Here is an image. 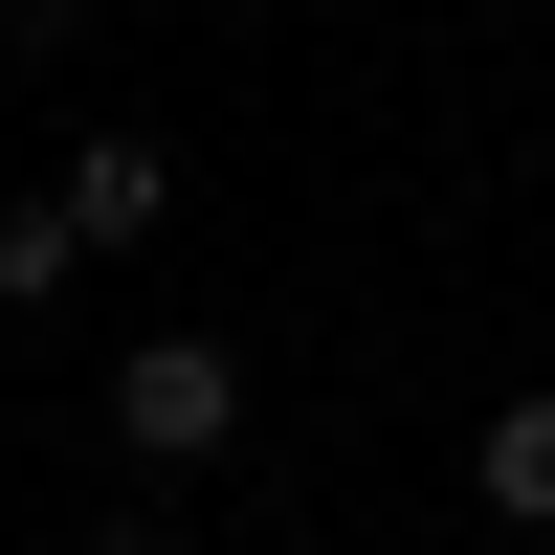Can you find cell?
Returning <instances> with one entry per match:
<instances>
[{
    "label": "cell",
    "mask_w": 555,
    "mask_h": 555,
    "mask_svg": "<svg viewBox=\"0 0 555 555\" xmlns=\"http://www.w3.org/2000/svg\"><path fill=\"white\" fill-rule=\"evenodd\" d=\"M112 444L133 467H222V444H245V356L222 334H133L112 356Z\"/></svg>",
    "instance_id": "cell-1"
},
{
    "label": "cell",
    "mask_w": 555,
    "mask_h": 555,
    "mask_svg": "<svg viewBox=\"0 0 555 555\" xmlns=\"http://www.w3.org/2000/svg\"><path fill=\"white\" fill-rule=\"evenodd\" d=\"M467 512L512 533V555H555V378H533V400H489V423H467Z\"/></svg>",
    "instance_id": "cell-2"
},
{
    "label": "cell",
    "mask_w": 555,
    "mask_h": 555,
    "mask_svg": "<svg viewBox=\"0 0 555 555\" xmlns=\"http://www.w3.org/2000/svg\"><path fill=\"white\" fill-rule=\"evenodd\" d=\"M44 201H67L89 245H156V222H178V156H156V133H67V178H44Z\"/></svg>",
    "instance_id": "cell-3"
},
{
    "label": "cell",
    "mask_w": 555,
    "mask_h": 555,
    "mask_svg": "<svg viewBox=\"0 0 555 555\" xmlns=\"http://www.w3.org/2000/svg\"><path fill=\"white\" fill-rule=\"evenodd\" d=\"M67 267H89L67 201H0V311H67Z\"/></svg>",
    "instance_id": "cell-4"
},
{
    "label": "cell",
    "mask_w": 555,
    "mask_h": 555,
    "mask_svg": "<svg viewBox=\"0 0 555 555\" xmlns=\"http://www.w3.org/2000/svg\"><path fill=\"white\" fill-rule=\"evenodd\" d=\"M67 555H178V512H89V533H67Z\"/></svg>",
    "instance_id": "cell-5"
},
{
    "label": "cell",
    "mask_w": 555,
    "mask_h": 555,
    "mask_svg": "<svg viewBox=\"0 0 555 555\" xmlns=\"http://www.w3.org/2000/svg\"><path fill=\"white\" fill-rule=\"evenodd\" d=\"M67 23H89V0H0V67H23V44H67Z\"/></svg>",
    "instance_id": "cell-6"
}]
</instances>
